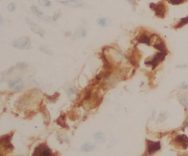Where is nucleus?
<instances>
[{"label": "nucleus", "mask_w": 188, "mask_h": 156, "mask_svg": "<svg viewBox=\"0 0 188 156\" xmlns=\"http://www.w3.org/2000/svg\"><path fill=\"white\" fill-rule=\"evenodd\" d=\"M33 156H53V153L46 145L42 144L35 149Z\"/></svg>", "instance_id": "obj_4"}, {"label": "nucleus", "mask_w": 188, "mask_h": 156, "mask_svg": "<svg viewBox=\"0 0 188 156\" xmlns=\"http://www.w3.org/2000/svg\"><path fill=\"white\" fill-rule=\"evenodd\" d=\"M94 145L91 143H86L82 147V150L83 151H90L94 149Z\"/></svg>", "instance_id": "obj_19"}, {"label": "nucleus", "mask_w": 188, "mask_h": 156, "mask_svg": "<svg viewBox=\"0 0 188 156\" xmlns=\"http://www.w3.org/2000/svg\"><path fill=\"white\" fill-rule=\"evenodd\" d=\"M150 7L154 10L156 16L158 17L163 18L166 13V7L163 3L160 2L158 4H151Z\"/></svg>", "instance_id": "obj_5"}, {"label": "nucleus", "mask_w": 188, "mask_h": 156, "mask_svg": "<svg viewBox=\"0 0 188 156\" xmlns=\"http://www.w3.org/2000/svg\"><path fill=\"white\" fill-rule=\"evenodd\" d=\"M177 68H180V69H184V68H188V63H185V64H182V65H179L176 66Z\"/></svg>", "instance_id": "obj_26"}, {"label": "nucleus", "mask_w": 188, "mask_h": 156, "mask_svg": "<svg viewBox=\"0 0 188 156\" xmlns=\"http://www.w3.org/2000/svg\"><path fill=\"white\" fill-rule=\"evenodd\" d=\"M146 142H147V151L149 155H151L157 151L160 150V148H161L160 142H155L150 140H147Z\"/></svg>", "instance_id": "obj_7"}, {"label": "nucleus", "mask_w": 188, "mask_h": 156, "mask_svg": "<svg viewBox=\"0 0 188 156\" xmlns=\"http://www.w3.org/2000/svg\"><path fill=\"white\" fill-rule=\"evenodd\" d=\"M173 144L176 147L186 150L188 147V137L185 134H179L173 139Z\"/></svg>", "instance_id": "obj_3"}, {"label": "nucleus", "mask_w": 188, "mask_h": 156, "mask_svg": "<svg viewBox=\"0 0 188 156\" xmlns=\"http://www.w3.org/2000/svg\"><path fill=\"white\" fill-rule=\"evenodd\" d=\"M61 16V12L60 11V10H58V11L55 12V13L53 14L52 17V19L53 22H56V21H57L58 19H59V18Z\"/></svg>", "instance_id": "obj_22"}, {"label": "nucleus", "mask_w": 188, "mask_h": 156, "mask_svg": "<svg viewBox=\"0 0 188 156\" xmlns=\"http://www.w3.org/2000/svg\"><path fill=\"white\" fill-rule=\"evenodd\" d=\"M86 31L84 29H80L76 31L74 34V39L79 38V37H84L86 36Z\"/></svg>", "instance_id": "obj_13"}, {"label": "nucleus", "mask_w": 188, "mask_h": 156, "mask_svg": "<svg viewBox=\"0 0 188 156\" xmlns=\"http://www.w3.org/2000/svg\"><path fill=\"white\" fill-rule=\"evenodd\" d=\"M13 46L14 48L21 50H28L31 48V41L30 37L27 36L19 37L13 41Z\"/></svg>", "instance_id": "obj_2"}, {"label": "nucleus", "mask_w": 188, "mask_h": 156, "mask_svg": "<svg viewBox=\"0 0 188 156\" xmlns=\"http://www.w3.org/2000/svg\"><path fill=\"white\" fill-rule=\"evenodd\" d=\"M126 1H127L129 3V4H132V5H134V0H126Z\"/></svg>", "instance_id": "obj_27"}, {"label": "nucleus", "mask_w": 188, "mask_h": 156, "mask_svg": "<svg viewBox=\"0 0 188 156\" xmlns=\"http://www.w3.org/2000/svg\"><path fill=\"white\" fill-rule=\"evenodd\" d=\"M188 24V16H186V17L181 18L179 20V22L176 24V26L175 27L176 29H179V28H181L184 26L187 25Z\"/></svg>", "instance_id": "obj_14"}, {"label": "nucleus", "mask_w": 188, "mask_h": 156, "mask_svg": "<svg viewBox=\"0 0 188 156\" xmlns=\"http://www.w3.org/2000/svg\"><path fill=\"white\" fill-rule=\"evenodd\" d=\"M187 125H188V115L187 116V117L185 118V120H184V123H183L182 126H181V129L184 130V128H185L187 126Z\"/></svg>", "instance_id": "obj_25"}, {"label": "nucleus", "mask_w": 188, "mask_h": 156, "mask_svg": "<svg viewBox=\"0 0 188 156\" xmlns=\"http://www.w3.org/2000/svg\"><path fill=\"white\" fill-rule=\"evenodd\" d=\"M94 138L95 139L99 142H102L105 140V136H104V134H102V132L96 133V134L94 135Z\"/></svg>", "instance_id": "obj_20"}, {"label": "nucleus", "mask_w": 188, "mask_h": 156, "mask_svg": "<svg viewBox=\"0 0 188 156\" xmlns=\"http://www.w3.org/2000/svg\"><path fill=\"white\" fill-rule=\"evenodd\" d=\"M16 9V4H15V3L13 2L10 3V4H9L8 6H7V10H8L10 12L15 11Z\"/></svg>", "instance_id": "obj_23"}, {"label": "nucleus", "mask_w": 188, "mask_h": 156, "mask_svg": "<svg viewBox=\"0 0 188 156\" xmlns=\"http://www.w3.org/2000/svg\"><path fill=\"white\" fill-rule=\"evenodd\" d=\"M40 50L42 52H44V54H48V55H52V51L50 49L49 47H48L47 45H42V46L40 47Z\"/></svg>", "instance_id": "obj_18"}, {"label": "nucleus", "mask_w": 188, "mask_h": 156, "mask_svg": "<svg viewBox=\"0 0 188 156\" xmlns=\"http://www.w3.org/2000/svg\"><path fill=\"white\" fill-rule=\"evenodd\" d=\"M179 88L184 89V90H186V89H188V84L187 82H185V81H184V82H182L179 85Z\"/></svg>", "instance_id": "obj_24"}, {"label": "nucleus", "mask_w": 188, "mask_h": 156, "mask_svg": "<svg viewBox=\"0 0 188 156\" xmlns=\"http://www.w3.org/2000/svg\"><path fill=\"white\" fill-rule=\"evenodd\" d=\"M1 150L4 149L6 150H11L13 147L10 144V136L9 135H5L1 139Z\"/></svg>", "instance_id": "obj_10"}, {"label": "nucleus", "mask_w": 188, "mask_h": 156, "mask_svg": "<svg viewBox=\"0 0 188 156\" xmlns=\"http://www.w3.org/2000/svg\"><path fill=\"white\" fill-rule=\"evenodd\" d=\"M137 42L143 44L150 45L151 43V35L147 34L146 32L142 33L137 37Z\"/></svg>", "instance_id": "obj_11"}, {"label": "nucleus", "mask_w": 188, "mask_h": 156, "mask_svg": "<svg viewBox=\"0 0 188 156\" xmlns=\"http://www.w3.org/2000/svg\"><path fill=\"white\" fill-rule=\"evenodd\" d=\"M68 96L71 100H74L76 98V95H77V91L75 87H70L68 90Z\"/></svg>", "instance_id": "obj_12"}, {"label": "nucleus", "mask_w": 188, "mask_h": 156, "mask_svg": "<svg viewBox=\"0 0 188 156\" xmlns=\"http://www.w3.org/2000/svg\"><path fill=\"white\" fill-rule=\"evenodd\" d=\"M9 88L13 91H21V89L24 88V84L23 80L21 78H16L15 79L11 80V81H9L8 83Z\"/></svg>", "instance_id": "obj_6"}, {"label": "nucleus", "mask_w": 188, "mask_h": 156, "mask_svg": "<svg viewBox=\"0 0 188 156\" xmlns=\"http://www.w3.org/2000/svg\"><path fill=\"white\" fill-rule=\"evenodd\" d=\"M57 1L68 7H78L82 6V1L81 0H57Z\"/></svg>", "instance_id": "obj_9"}, {"label": "nucleus", "mask_w": 188, "mask_h": 156, "mask_svg": "<svg viewBox=\"0 0 188 156\" xmlns=\"http://www.w3.org/2000/svg\"><path fill=\"white\" fill-rule=\"evenodd\" d=\"M27 22L28 23V24L30 27V29H31V30L33 32L38 35L41 36V37H44V34H45V32H44V30L39 25H38L36 23L33 22L29 19H27Z\"/></svg>", "instance_id": "obj_8"}, {"label": "nucleus", "mask_w": 188, "mask_h": 156, "mask_svg": "<svg viewBox=\"0 0 188 156\" xmlns=\"http://www.w3.org/2000/svg\"><path fill=\"white\" fill-rule=\"evenodd\" d=\"M30 10H31L32 13H33V14L36 15V16H37L38 17H39V18L44 17V13H43L41 11V10H38V7H36V6L32 5L31 7H30Z\"/></svg>", "instance_id": "obj_15"}, {"label": "nucleus", "mask_w": 188, "mask_h": 156, "mask_svg": "<svg viewBox=\"0 0 188 156\" xmlns=\"http://www.w3.org/2000/svg\"><path fill=\"white\" fill-rule=\"evenodd\" d=\"M97 23L99 26H101V27H107V26H108V24H109L110 23V21L109 19H106V18L102 17V18H99V19H98Z\"/></svg>", "instance_id": "obj_17"}, {"label": "nucleus", "mask_w": 188, "mask_h": 156, "mask_svg": "<svg viewBox=\"0 0 188 156\" xmlns=\"http://www.w3.org/2000/svg\"><path fill=\"white\" fill-rule=\"evenodd\" d=\"M168 55V51H159L158 53L155 54L152 58L146 60L145 62V64L146 65L151 66L152 70L155 69L163 60L165 59L166 56Z\"/></svg>", "instance_id": "obj_1"}, {"label": "nucleus", "mask_w": 188, "mask_h": 156, "mask_svg": "<svg viewBox=\"0 0 188 156\" xmlns=\"http://www.w3.org/2000/svg\"><path fill=\"white\" fill-rule=\"evenodd\" d=\"M38 3L40 5L44 7H49L51 5V1L49 0H38Z\"/></svg>", "instance_id": "obj_21"}, {"label": "nucleus", "mask_w": 188, "mask_h": 156, "mask_svg": "<svg viewBox=\"0 0 188 156\" xmlns=\"http://www.w3.org/2000/svg\"><path fill=\"white\" fill-rule=\"evenodd\" d=\"M179 101L180 104L183 106L185 108H187L188 107V98L187 97V95H181V96L179 98Z\"/></svg>", "instance_id": "obj_16"}]
</instances>
